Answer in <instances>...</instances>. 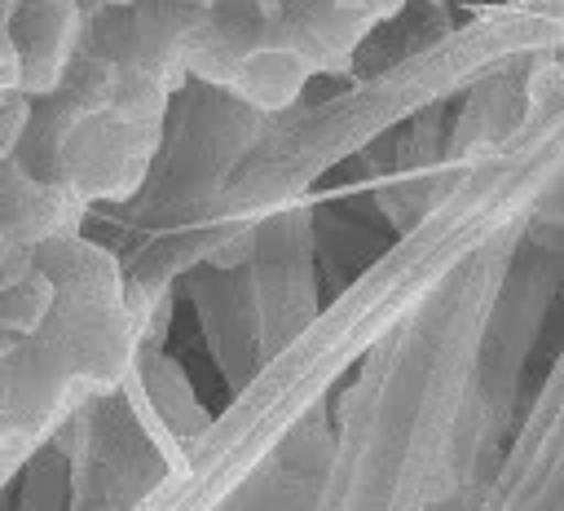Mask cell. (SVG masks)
Instances as JSON below:
<instances>
[{"label": "cell", "mask_w": 564, "mask_h": 511, "mask_svg": "<svg viewBox=\"0 0 564 511\" xmlns=\"http://www.w3.org/2000/svg\"><path fill=\"white\" fill-rule=\"evenodd\" d=\"M159 128L119 123L110 115L79 119L62 141V181L88 203V198H128L150 167Z\"/></svg>", "instance_id": "1"}, {"label": "cell", "mask_w": 564, "mask_h": 511, "mask_svg": "<svg viewBox=\"0 0 564 511\" xmlns=\"http://www.w3.org/2000/svg\"><path fill=\"white\" fill-rule=\"evenodd\" d=\"M79 4L75 0H22V13L13 22V44L22 53V97H53L66 84V70L75 66L79 44Z\"/></svg>", "instance_id": "2"}, {"label": "cell", "mask_w": 564, "mask_h": 511, "mask_svg": "<svg viewBox=\"0 0 564 511\" xmlns=\"http://www.w3.org/2000/svg\"><path fill=\"white\" fill-rule=\"evenodd\" d=\"M79 211H84V198L70 189V181H44L18 159L0 163V220L31 251L44 242L70 238L79 225Z\"/></svg>", "instance_id": "3"}, {"label": "cell", "mask_w": 564, "mask_h": 511, "mask_svg": "<svg viewBox=\"0 0 564 511\" xmlns=\"http://www.w3.org/2000/svg\"><path fill=\"white\" fill-rule=\"evenodd\" d=\"M304 75H308V66H304L291 48L264 44V48H251V53L238 62L234 88H238L247 101H256V106H264V110H278V106H286V101L300 93Z\"/></svg>", "instance_id": "4"}, {"label": "cell", "mask_w": 564, "mask_h": 511, "mask_svg": "<svg viewBox=\"0 0 564 511\" xmlns=\"http://www.w3.org/2000/svg\"><path fill=\"white\" fill-rule=\"evenodd\" d=\"M57 313V286L44 269H31L22 282L0 291V330L13 339H35Z\"/></svg>", "instance_id": "5"}, {"label": "cell", "mask_w": 564, "mask_h": 511, "mask_svg": "<svg viewBox=\"0 0 564 511\" xmlns=\"http://www.w3.org/2000/svg\"><path fill=\"white\" fill-rule=\"evenodd\" d=\"M31 101L26 97H0V163H13L26 132H31Z\"/></svg>", "instance_id": "6"}, {"label": "cell", "mask_w": 564, "mask_h": 511, "mask_svg": "<svg viewBox=\"0 0 564 511\" xmlns=\"http://www.w3.org/2000/svg\"><path fill=\"white\" fill-rule=\"evenodd\" d=\"M31 427H22L9 410H0V480H4V471L26 454V445H31Z\"/></svg>", "instance_id": "7"}, {"label": "cell", "mask_w": 564, "mask_h": 511, "mask_svg": "<svg viewBox=\"0 0 564 511\" xmlns=\"http://www.w3.org/2000/svg\"><path fill=\"white\" fill-rule=\"evenodd\" d=\"M335 9H344V13H370L375 4H383V9H392L388 0H330Z\"/></svg>", "instance_id": "8"}, {"label": "cell", "mask_w": 564, "mask_h": 511, "mask_svg": "<svg viewBox=\"0 0 564 511\" xmlns=\"http://www.w3.org/2000/svg\"><path fill=\"white\" fill-rule=\"evenodd\" d=\"M18 13H22V0H0V31H13Z\"/></svg>", "instance_id": "9"}]
</instances>
